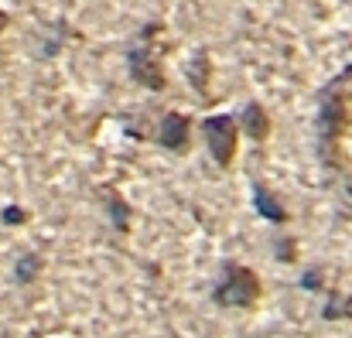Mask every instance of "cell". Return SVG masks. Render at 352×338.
<instances>
[{
  "label": "cell",
  "instance_id": "cell-7",
  "mask_svg": "<svg viewBox=\"0 0 352 338\" xmlns=\"http://www.w3.org/2000/svg\"><path fill=\"white\" fill-rule=\"evenodd\" d=\"M253 205H256V212L263 216V219H270V223L284 225L291 216H287V209L277 202V195L267 188V185H253Z\"/></svg>",
  "mask_w": 352,
  "mask_h": 338
},
{
  "label": "cell",
  "instance_id": "cell-12",
  "mask_svg": "<svg viewBox=\"0 0 352 338\" xmlns=\"http://www.w3.org/2000/svg\"><path fill=\"white\" fill-rule=\"evenodd\" d=\"M0 219H3L7 225H21V223H28V212L17 209V205H7V209L0 212Z\"/></svg>",
  "mask_w": 352,
  "mask_h": 338
},
{
  "label": "cell",
  "instance_id": "cell-5",
  "mask_svg": "<svg viewBox=\"0 0 352 338\" xmlns=\"http://www.w3.org/2000/svg\"><path fill=\"white\" fill-rule=\"evenodd\" d=\"M188 130H192V120L185 113L171 110L161 116V126H157V144L171 154H185L188 150Z\"/></svg>",
  "mask_w": 352,
  "mask_h": 338
},
{
  "label": "cell",
  "instance_id": "cell-1",
  "mask_svg": "<svg viewBox=\"0 0 352 338\" xmlns=\"http://www.w3.org/2000/svg\"><path fill=\"white\" fill-rule=\"evenodd\" d=\"M318 164L352 205V62L318 93Z\"/></svg>",
  "mask_w": 352,
  "mask_h": 338
},
{
  "label": "cell",
  "instance_id": "cell-8",
  "mask_svg": "<svg viewBox=\"0 0 352 338\" xmlns=\"http://www.w3.org/2000/svg\"><path fill=\"white\" fill-rule=\"evenodd\" d=\"M322 318L325 322H352V294H329Z\"/></svg>",
  "mask_w": 352,
  "mask_h": 338
},
{
  "label": "cell",
  "instance_id": "cell-14",
  "mask_svg": "<svg viewBox=\"0 0 352 338\" xmlns=\"http://www.w3.org/2000/svg\"><path fill=\"white\" fill-rule=\"evenodd\" d=\"M301 287H308V291H322V287H325V273H322V270H308V273L301 277Z\"/></svg>",
  "mask_w": 352,
  "mask_h": 338
},
{
  "label": "cell",
  "instance_id": "cell-4",
  "mask_svg": "<svg viewBox=\"0 0 352 338\" xmlns=\"http://www.w3.org/2000/svg\"><path fill=\"white\" fill-rule=\"evenodd\" d=\"M202 133H206V144L212 150V161L219 168H230L236 161V150H239V123L230 113H219V116H209L202 123Z\"/></svg>",
  "mask_w": 352,
  "mask_h": 338
},
{
  "label": "cell",
  "instance_id": "cell-15",
  "mask_svg": "<svg viewBox=\"0 0 352 338\" xmlns=\"http://www.w3.org/2000/svg\"><path fill=\"white\" fill-rule=\"evenodd\" d=\"M7 24H10V17H7V10H3V7H0V34H3V31H7Z\"/></svg>",
  "mask_w": 352,
  "mask_h": 338
},
{
  "label": "cell",
  "instance_id": "cell-10",
  "mask_svg": "<svg viewBox=\"0 0 352 338\" xmlns=\"http://www.w3.org/2000/svg\"><path fill=\"white\" fill-rule=\"evenodd\" d=\"M107 205H110V212H113V225H117L120 232H126V229H130V205L120 199L113 188H107Z\"/></svg>",
  "mask_w": 352,
  "mask_h": 338
},
{
  "label": "cell",
  "instance_id": "cell-6",
  "mask_svg": "<svg viewBox=\"0 0 352 338\" xmlns=\"http://www.w3.org/2000/svg\"><path fill=\"white\" fill-rule=\"evenodd\" d=\"M236 123L243 126V133H246L250 140H263V137L270 133V116H267V110H263L260 103H246Z\"/></svg>",
  "mask_w": 352,
  "mask_h": 338
},
{
  "label": "cell",
  "instance_id": "cell-13",
  "mask_svg": "<svg viewBox=\"0 0 352 338\" xmlns=\"http://www.w3.org/2000/svg\"><path fill=\"white\" fill-rule=\"evenodd\" d=\"M277 256H280L284 263H291V260L298 256V246H294V239H287V236H284V239H277Z\"/></svg>",
  "mask_w": 352,
  "mask_h": 338
},
{
  "label": "cell",
  "instance_id": "cell-9",
  "mask_svg": "<svg viewBox=\"0 0 352 338\" xmlns=\"http://www.w3.org/2000/svg\"><path fill=\"white\" fill-rule=\"evenodd\" d=\"M41 267H45V263H41L38 253H24V256L17 260V267H14V280H17V284H31V280L41 273Z\"/></svg>",
  "mask_w": 352,
  "mask_h": 338
},
{
  "label": "cell",
  "instance_id": "cell-11",
  "mask_svg": "<svg viewBox=\"0 0 352 338\" xmlns=\"http://www.w3.org/2000/svg\"><path fill=\"white\" fill-rule=\"evenodd\" d=\"M188 76H192V86L199 93H206V79H209V55L206 52H195V58L188 65Z\"/></svg>",
  "mask_w": 352,
  "mask_h": 338
},
{
  "label": "cell",
  "instance_id": "cell-2",
  "mask_svg": "<svg viewBox=\"0 0 352 338\" xmlns=\"http://www.w3.org/2000/svg\"><path fill=\"white\" fill-rule=\"evenodd\" d=\"M260 297H263V284H260L256 270H250L246 263L226 260V263H223V273H219V284L212 287V304L246 311V308H253Z\"/></svg>",
  "mask_w": 352,
  "mask_h": 338
},
{
  "label": "cell",
  "instance_id": "cell-3",
  "mask_svg": "<svg viewBox=\"0 0 352 338\" xmlns=\"http://www.w3.org/2000/svg\"><path fill=\"white\" fill-rule=\"evenodd\" d=\"M157 34H161V24H147L137 34V41L130 45V55H126L130 76L147 89H164V69H161V58H157V48H154Z\"/></svg>",
  "mask_w": 352,
  "mask_h": 338
}]
</instances>
